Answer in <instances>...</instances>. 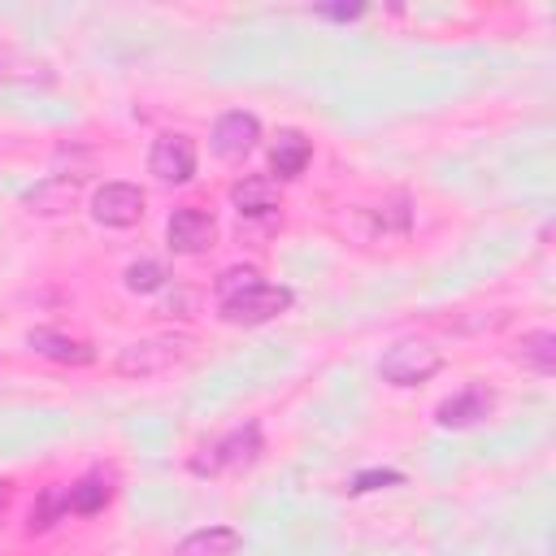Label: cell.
I'll use <instances>...</instances> for the list:
<instances>
[{"mask_svg": "<svg viewBox=\"0 0 556 556\" xmlns=\"http://www.w3.org/2000/svg\"><path fill=\"white\" fill-rule=\"evenodd\" d=\"M439 369H443V352L434 343H426V339H400L378 361V374L391 387H417V382L434 378Z\"/></svg>", "mask_w": 556, "mask_h": 556, "instance_id": "obj_1", "label": "cell"}, {"mask_svg": "<svg viewBox=\"0 0 556 556\" xmlns=\"http://www.w3.org/2000/svg\"><path fill=\"white\" fill-rule=\"evenodd\" d=\"M208 456H195L191 469L195 473H243L256 456H261V426L248 421V426H235L230 434H222L213 447H204Z\"/></svg>", "mask_w": 556, "mask_h": 556, "instance_id": "obj_2", "label": "cell"}, {"mask_svg": "<svg viewBox=\"0 0 556 556\" xmlns=\"http://www.w3.org/2000/svg\"><path fill=\"white\" fill-rule=\"evenodd\" d=\"M291 287H278V282H256V287H248V291H239L235 300H226V304H217L222 308V317L230 321V326H261V321H274V317H282L287 308H291Z\"/></svg>", "mask_w": 556, "mask_h": 556, "instance_id": "obj_3", "label": "cell"}, {"mask_svg": "<svg viewBox=\"0 0 556 556\" xmlns=\"http://www.w3.org/2000/svg\"><path fill=\"white\" fill-rule=\"evenodd\" d=\"M187 352H191V343H187V339H174V334H165V339H143V343L122 348L117 374H122V378H156V374L182 365Z\"/></svg>", "mask_w": 556, "mask_h": 556, "instance_id": "obj_4", "label": "cell"}, {"mask_svg": "<svg viewBox=\"0 0 556 556\" xmlns=\"http://www.w3.org/2000/svg\"><path fill=\"white\" fill-rule=\"evenodd\" d=\"M230 200L239 208V226H252V222H265V226H278V178H265V174H252V178H239L230 187Z\"/></svg>", "mask_w": 556, "mask_h": 556, "instance_id": "obj_5", "label": "cell"}, {"mask_svg": "<svg viewBox=\"0 0 556 556\" xmlns=\"http://www.w3.org/2000/svg\"><path fill=\"white\" fill-rule=\"evenodd\" d=\"M143 204L148 195L135 187V182H104L96 195H91V217L100 226H113V230H126L143 217Z\"/></svg>", "mask_w": 556, "mask_h": 556, "instance_id": "obj_6", "label": "cell"}, {"mask_svg": "<svg viewBox=\"0 0 556 556\" xmlns=\"http://www.w3.org/2000/svg\"><path fill=\"white\" fill-rule=\"evenodd\" d=\"M165 239H169L174 252L195 256V252H208V248H213V239H217V222H213V213L187 204V208H174V213H169V222H165Z\"/></svg>", "mask_w": 556, "mask_h": 556, "instance_id": "obj_7", "label": "cell"}, {"mask_svg": "<svg viewBox=\"0 0 556 556\" xmlns=\"http://www.w3.org/2000/svg\"><path fill=\"white\" fill-rule=\"evenodd\" d=\"M491 408H495V391L473 382V387H465V391L439 400L434 421H439L443 430H473V426H482V421L491 417Z\"/></svg>", "mask_w": 556, "mask_h": 556, "instance_id": "obj_8", "label": "cell"}, {"mask_svg": "<svg viewBox=\"0 0 556 556\" xmlns=\"http://www.w3.org/2000/svg\"><path fill=\"white\" fill-rule=\"evenodd\" d=\"M261 139V122L256 113H243V109H230L213 122V152L222 161H243Z\"/></svg>", "mask_w": 556, "mask_h": 556, "instance_id": "obj_9", "label": "cell"}, {"mask_svg": "<svg viewBox=\"0 0 556 556\" xmlns=\"http://www.w3.org/2000/svg\"><path fill=\"white\" fill-rule=\"evenodd\" d=\"M148 169L161 178V182H191L195 174V143L187 135H161L148 152Z\"/></svg>", "mask_w": 556, "mask_h": 556, "instance_id": "obj_10", "label": "cell"}, {"mask_svg": "<svg viewBox=\"0 0 556 556\" xmlns=\"http://www.w3.org/2000/svg\"><path fill=\"white\" fill-rule=\"evenodd\" d=\"M26 348L39 352V356H48V361H56V365H91V361H96V348H91L87 339H74V334L48 330V326L30 330V334H26Z\"/></svg>", "mask_w": 556, "mask_h": 556, "instance_id": "obj_11", "label": "cell"}, {"mask_svg": "<svg viewBox=\"0 0 556 556\" xmlns=\"http://www.w3.org/2000/svg\"><path fill=\"white\" fill-rule=\"evenodd\" d=\"M78 191H83V178L74 174H56V178H43L35 191H26V208L30 213H70L74 208V200H78Z\"/></svg>", "mask_w": 556, "mask_h": 556, "instance_id": "obj_12", "label": "cell"}, {"mask_svg": "<svg viewBox=\"0 0 556 556\" xmlns=\"http://www.w3.org/2000/svg\"><path fill=\"white\" fill-rule=\"evenodd\" d=\"M239 530L230 526H204V530H191L187 539H178L174 556H235L239 552Z\"/></svg>", "mask_w": 556, "mask_h": 556, "instance_id": "obj_13", "label": "cell"}, {"mask_svg": "<svg viewBox=\"0 0 556 556\" xmlns=\"http://www.w3.org/2000/svg\"><path fill=\"white\" fill-rule=\"evenodd\" d=\"M308 156H313V143L300 130H278V139L269 148V169L278 178H300L304 165H308Z\"/></svg>", "mask_w": 556, "mask_h": 556, "instance_id": "obj_14", "label": "cell"}, {"mask_svg": "<svg viewBox=\"0 0 556 556\" xmlns=\"http://www.w3.org/2000/svg\"><path fill=\"white\" fill-rule=\"evenodd\" d=\"M517 365L539 374V378H552L556 374V334L552 330H530L521 334L517 343Z\"/></svg>", "mask_w": 556, "mask_h": 556, "instance_id": "obj_15", "label": "cell"}, {"mask_svg": "<svg viewBox=\"0 0 556 556\" xmlns=\"http://www.w3.org/2000/svg\"><path fill=\"white\" fill-rule=\"evenodd\" d=\"M109 500H113V482H109L104 473H83L74 486H65V504H70V513H78V517L100 513Z\"/></svg>", "mask_w": 556, "mask_h": 556, "instance_id": "obj_16", "label": "cell"}, {"mask_svg": "<svg viewBox=\"0 0 556 556\" xmlns=\"http://www.w3.org/2000/svg\"><path fill=\"white\" fill-rule=\"evenodd\" d=\"M70 513V504H65V486H48L35 504H30V517H26V534H43V530H52L61 517Z\"/></svg>", "mask_w": 556, "mask_h": 556, "instance_id": "obj_17", "label": "cell"}, {"mask_svg": "<svg viewBox=\"0 0 556 556\" xmlns=\"http://www.w3.org/2000/svg\"><path fill=\"white\" fill-rule=\"evenodd\" d=\"M256 282H265L256 265H230V269H222V278L213 282V295H217V304H226V300H235L239 291H248V287H256Z\"/></svg>", "mask_w": 556, "mask_h": 556, "instance_id": "obj_18", "label": "cell"}, {"mask_svg": "<svg viewBox=\"0 0 556 556\" xmlns=\"http://www.w3.org/2000/svg\"><path fill=\"white\" fill-rule=\"evenodd\" d=\"M126 287L130 291H143V295L148 291H161L165 287V265L161 261H148V256L143 261H130L126 265Z\"/></svg>", "mask_w": 556, "mask_h": 556, "instance_id": "obj_19", "label": "cell"}, {"mask_svg": "<svg viewBox=\"0 0 556 556\" xmlns=\"http://www.w3.org/2000/svg\"><path fill=\"white\" fill-rule=\"evenodd\" d=\"M404 482V473L400 469H365V473H356L352 478V495H365V491H378V486H400Z\"/></svg>", "mask_w": 556, "mask_h": 556, "instance_id": "obj_20", "label": "cell"}, {"mask_svg": "<svg viewBox=\"0 0 556 556\" xmlns=\"http://www.w3.org/2000/svg\"><path fill=\"white\" fill-rule=\"evenodd\" d=\"M365 13V4H317V17H330V22H356Z\"/></svg>", "mask_w": 556, "mask_h": 556, "instance_id": "obj_21", "label": "cell"}, {"mask_svg": "<svg viewBox=\"0 0 556 556\" xmlns=\"http://www.w3.org/2000/svg\"><path fill=\"white\" fill-rule=\"evenodd\" d=\"M4 500H9V495H4V486H0V513H4Z\"/></svg>", "mask_w": 556, "mask_h": 556, "instance_id": "obj_22", "label": "cell"}]
</instances>
